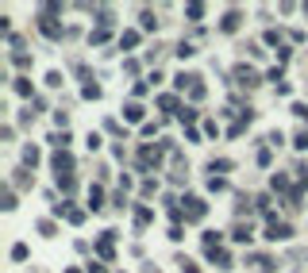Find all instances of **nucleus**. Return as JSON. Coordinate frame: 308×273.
<instances>
[]
</instances>
